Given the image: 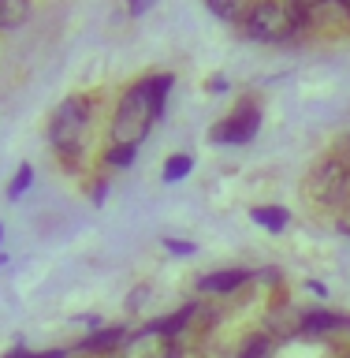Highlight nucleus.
<instances>
[{
	"label": "nucleus",
	"mask_w": 350,
	"mask_h": 358,
	"mask_svg": "<svg viewBox=\"0 0 350 358\" xmlns=\"http://www.w3.org/2000/svg\"><path fill=\"white\" fill-rule=\"evenodd\" d=\"M194 172V157L190 153H175L164 161V183H179V179H187Z\"/></svg>",
	"instance_id": "4468645a"
},
{
	"label": "nucleus",
	"mask_w": 350,
	"mask_h": 358,
	"mask_svg": "<svg viewBox=\"0 0 350 358\" xmlns=\"http://www.w3.org/2000/svg\"><path fill=\"white\" fill-rule=\"evenodd\" d=\"M30 358H67V351H60V347L56 351H30Z\"/></svg>",
	"instance_id": "4be33fe9"
},
{
	"label": "nucleus",
	"mask_w": 350,
	"mask_h": 358,
	"mask_svg": "<svg viewBox=\"0 0 350 358\" xmlns=\"http://www.w3.org/2000/svg\"><path fill=\"white\" fill-rule=\"evenodd\" d=\"M302 15H309V11H317V8H324V4H332V0H291Z\"/></svg>",
	"instance_id": "6ab92c4d"
},
{
	"label": "nucleus",
	"mask_w": 350,
	"mask_h": 358,
	"mask_svg": "<svg viewBox=\"0 0 350 358\" xmlns=\"http://www.w3.org/2000/svg\"><path fill=\"white\" fill-rule=\"evenodd\" d=\"M306 287L313 291V295H324V299H328V287H324V284H321V280H309V284H306Z\"/></svg>",
	"instance_id": "5701e85b"
},
{
	"label": "nucleus",
	"mask_w": 350,
	"mask_h": 358,
	"mask_svg": "<svg viewBox=\"0 0 350 358\" xmlns=\"http://www.w3.org/2000/svg\"><path fill=\"white\" fill-rule=\"evenodd\" d=\"M0 235H4V224H0Z\"/></svg>",
	"instance_id": "bb28decb"
},
{
	"label": "nucleus",
	"mask_w": 350,
	"mask_h": 358,
	"mask_svg": "<svg viewBox=\"0 0 350 358\" xmlns=\"http://www.w3.org/2000/svg\"><path fill=\"white\" fill-rule=\"evenodd\" d=\"M127 358H175V343L168 340V336L153 332V329H142L127 336Z\"/></svg>",
	"instance_id": "423d86ee"
},
{
	"label": "nucleus",
	"mask_w": 350,
	"mask_h": 358,
	"mask_svg": "<svg viewBox=\"0 0 350 358\" xmlns=\"http://www.w3.org/2000/svg\"><path fill=\"white\" fill-rule=\"evenodd\" d=\"M30 183H34V168L30 164H19L15 176H11V183H8V201H19L22 190H27Z\"/></svg>",
	"instance_id": "dca6fc26"
},
{
	"label": "nucleus",
	"mask_w": 350,
	"mask_h": 358,
	"mask_svg": "<svg viewBox=\"0 0 350 358\" xmlns=\"http://www.w3.org/2000/svg\"><path fill=\"white\" fill-rule=\"evenodd\" d=\"M224 90H228V78H224V75H212V78H209V94H224Z\"/></svg>",
	"instance_id": "412c9836"
},
{
	"label": "nucleus",
	"mask_w": 350,
	"mask_h": 358,
	"mask_svg": "<svg viewBox=\"0 0 350 358\" xmlns=\"http://www.w3.org/2000/svg\"><path fill=\"white\" fill-rule=\"evenodd\" d=\"M250 217H254V224H261V228H268V231H284L291 224V213L284 206H254Z\"/></svg>",
	"instance_id": "9b49d317"
},
{
	"label": "nucleus",
	"mask_w": 350,
	"mask_h": 358,
	"mask_svg": "<svg viewBox=\"0 0 350 358\" xmlns=\"http://www.w3.org/2000/svg\"><path fill=\"white\" fill-rule=\"evenodd\" d=\"M134 150H138V145H116V142H112V150L105 153V161L112 168H127V164H134Z\"/></svg>",
	"instance_id": "f3484780"
},
{
	"label": "nucleus",
	"mask_w": 350,
	"mask_h": 358,
	"mask_svg": "<svg viewBox=\"0 0 350 358\" xmlns=\"http://www.w3.org/2000/svg\"><path fill=\"white\" fill-rule=\"evenodd\" d=\"M127 324H108V329H97L94 336H86L78 343V351H89V355H105V351H116V347L127 343Z\"/></svg>",
	"instance_id": "1a4fd4ad"
},
{
	"label": "nucleus",
	"mask_w": 350,
	"mask_h": 358,
	"mask_svg": "<svg viewBox=\"0 0 350 358\" xmlns=\"http://www.w3.org/2000/svg\"><path fill=\"white\" fill-rule=\"evenodd\" d=\"M205 8H209L217 19H224V22H242V15H246V4H242V0H205Z\"/></svg>",
	"instance_id": "2eb2a0df"
},
{
	"label": "nucleus",
	"mask_w": 350,
	"mask_h": 358,
	"mask_svg": "<svg viewBox=\"0 0 350 358\" xmlns=\"http://www.w3.org/2000/svg\"><path fill=\"white\" fill-rule=\"evenodd\" d=\"M89 101L82 94L75 97H64L60 105H56L52 120H49V142L60 150L64 157H75L78 150H82L86 134H89Z\"/></svg>",
	"instance_id": "7ed1b4c3"
},
{
	"label": "nucleus",
	"mask_w": 350,
	"mask_h": 358,
	"mask_svg": "<svg viewBox=\"0 0 350 358\" xmlns=\"http://www.w3.org/2000/svg\"><path fill=\"white\" fill-rule=\"evenodd\" d=\"M309 198L317 206H343L350 198V164L332 157L309 176Z\"/></svg>",
	"instance_id": "20e7f679"
},
{
	"label": "nucleus",
	"mask_w": 350,
	"mask_h": 358,
	"mask_svg": "<svg viewBox=\"0 0 350 358\" xmlns=\"http://www.w3.org/2000/svg\"><path fill=\"white\" fill-rule=\"evenodd\" d=\"M164 246L172 254H194V243H179V239H164Z\"/></svg>",
	"instance_id": "aec40b11"
},
{
	"label": "nucleus",
	"mask_w": 350,
	"mask_h": 358,
	"mask_svg": "<svg viewBox=\"0 0 350 358\" xmlns=\"http://www.w3.org/2000/svg\"><path fill=\"white\" fill-rule=\"evenodd\" d=\"M335 228H340L343 235H350V213H343V217H340V220H335Z\"/></svg>",
	"instance_id": "b1692460"
},
{
	"label": "nucleus",
	"mask_w": 350,
	"mask_h": 358,
	"mask_svg": "<svg viewBox=\"0 0 350 358\" xmlns=\"http://www.w3.org/2000/svg\"><path fill=\"white\" fill-rule=\"evenodd\" d=\"M4 358H30V351H27V347H15V351H8Z\"/></svg>",
	"instance_id": "a878e982"
},
{
	"label": "nucleus",
	"mask_w": 350,
	"mask_h": 358,
	"mask_svg": "<svg viewBox=\"0 0 350 358\" xmlns=\"http://www.w3.org/2000/svg\"><path fill=\"white\" fill-rule=\"evenodd\" d=\"M105 194H108V183H97L94 187V201H105Z\"/></svg>",
	"instance_id": "393cba45"
},
{
	"label": "nucleus",
	"mask_w": 350,
	"mask_h": 358,
	"mask_svg": "<svg viewBox=\"0 0 350 358\" xmlns=\"http://www.w3.org/2000/svg\"><path fill=\"white\" fill-rule=\"evenodd\" d=\"M30 19V0H0V30H15Z\"/></svg>",
	"instance_id": "f8f14e48"
},
{
	"label": "nucleus",
	"mask_w": 350,
	"mask_h": 358,
	"mask_svg": "<svg viewBox=\"0 0 350 358\" xmlns=\"http://www.w3.org/2000/svg\"><path fill=\"white\" fill-rule=\"evenodd\" d=\"M257 127H261V108H257L254 101H242L228 120H220L217 127L209 131V138L217 145H246V142H254Z\"/></svg>",
	"instance_id": "39448f33"
},
{
	"label": "nucleus",
	"mask_w": 350,
	"mask_h": 358,
	"mask_svg": "<svg viewBox=\"0 0 350 358\" xmlns=\"http://www.w3.org/2000/svg\"><path fill=\"white\" fill-rule=\"evenodd\" d=\"M198 313V302H187L183 310H175V313H168V317H156V321H150L145 329H153V332H161V336H168V340H175L179 332L190 324V317Z\"/></svg>",
	"instance_id": "9d476101"
},
{
	"label": "nucleus",
	"mask_w": 350,
	"mask_h": 358,
	"mask_svg": "<svg viewBox=\"0 0 350 358\" xmlns=\"http://www.w3.org/2000/svg\"><path fill=\"white\" fill-rule=\"evenodd\" d=\"M175 86V75H150L142 83H134L127 94H123L116 116H112V142L116 145H138L145 142V134L156 127V120L164 116L168 94Z\"/></svg>",
	"instance_id": "f257e3e1"
},
{
	"label": "nucleus",
	"mask_w": 350,
	"mask_h": 358,
	"mask_svg": "<svg viewBox=\"0 0 350 358\" xmlns=\"http://www.w3.org/2000/svg\"><path fill=\"white\" fill-rule=\"evenodd\" d=\"M298 332L302 336H332V332H350V317L332 310H309L298 317Z\"/></svg>",
	"instance_id": "0eeeda50"
},
{
	"label": "nucleus",
	"mask_w": 350,
	"mask_h": 358,
	"mask_svg": "<svg viewBox=\"0 0 350 358\" xmlns=\"http://www.w3.org/2000/svg\"><path fill=\"white\" fill-rule=\"evenodd\" d=\"M156 8V0H127V15L131 19H142L145 11H153Z\"/></svg>",
	"instance_id": "a211bd4d"
},
{
	"label": "nucleus",
	"mask_w": 350,
	"mask_h": 358,
	"mask_svg": "<svg viewBox=\"0 0 350 358\" xmlns=\"http://www.w3.org/2000/svg\"><path fill=\"white\" fill-rule=\"evenodd\" d=\"M242 30H246V38H254V41L279 45V41H291L295 34L306 30V15H302L291 0H257V4L246 8Z\"/></svg>",
	"instance_id": "f03ea898"
},
{
	"label": "nucleus",
	"mask_w": 350,
	"mask_h": 358,
	"mask_svg": "<svg viewBox=\"0 0 350 358\" xmlns=\"http://www.w3.org/2000/svg\"><path fill=\"white\" fill-rule=\"evenodd\" d=\"M272 351H276V340H272V336H265V332H257V336H250V340L239 347V355H235V358H272Z\"/></svg>",
	"instance_id": "ddd939ff"
},
{
	"label": "nucleus",
	"mask_w": 350,
	"mask_h": 358,
	"mask_svg": "<svg viewBox=\"0 0 350 358\" xmlns=\"http://www.w3.org/2000/svg\"><path fill=\"white\" fill-rule=\"evenodd\" d=\"M250 276H254L250 268H220V273H205V276H201L198 291H205V295H231V291H239Z\"/></svg>",
	"instance_id": "6e6552de"
}]
</instances>
